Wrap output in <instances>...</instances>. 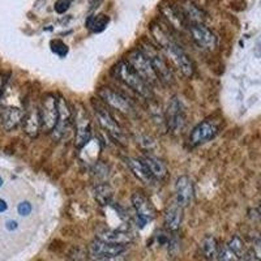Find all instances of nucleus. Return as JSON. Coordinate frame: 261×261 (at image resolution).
<instances>
[{"mask_svg":"<svg viewBox=\"0 0 261 261\" xmlns=\"http://www.w3.org/2000/svg\"><path fill=\"white\" fill-rule=\"evenodd\" d=\"M217 261H239V256L232 251L230 247L226 244L218 248V253H217Z\"/></svg>","mask_w":261,"mask_h":261,"instance_id":"obj_26","label":"nucleus"},{"mask_svg":"<svg viewBox=\"0 0 261 261\" xmlns=\"http://www.w3.org/2000/svg\"><path fill=\"white\" fill-rule=\"evenodd\" d=\"M137 144H140V145L145 149H151L153 146H154V140L148 136L139 137V139H137Z\"/></svg>","mask_w":261,"mask_h":261,"instance_id":"obj_30","label":"nucleus"},{"mask_svg":"<svg viewBox=\"0 0 261 261\" xmlns=\"http://www.w3.org/2000/svg\"><path fill=\"white\" fill-rule=\"evenodd\" d=\"M150 30L155 43L163 53V55L166 57V59L171 62V64L183 74L184 77H192L193 73H195V65H193L192 60L188 57L187 53L179 46L178 42L174 41L169 33L160 25L153 24Z\"/></svg>","mask_w":261,"mask_h":261,"instance_id":"obj_1","label":"nucleus"},{"mask_svg":"<svg viewBox=\"0 0 261 261\" xmlns=\"http://www.w3.org/2000/svg\"><path fill=\"white\" fill-rule=\"evenodd\" d=\"M167 129L174 135L181 134L187 124V118L184 113L183 105L176 97H172L167 105L166 110Z\"/></svg>","mask_w":261,"mask_h":261,"instance_id":"obj_7","label":"nucleus"},{"mask_svg":"<svg viewBox=\"0 0 261 261\" xmlns=\"http://www.w3.org/2000/svg\"><path fill=\"white\" fill-rule=\"evenodd\" d=\"M51 50H53V53H55L57 55H59V57L62 58L68 54V47H67V45H64V43H63L62 41H59V39L51 42Z\"/></svg>","mask_w":261,"mask_h":261,"instance_id":"obj_28","label":"nucleus"},{"mask_svg":"<svg viewBox=\"0 0 261 261\" xmlns=\"http://www.w3.org/2000/svg\"><path fill=\"white\" fill-rule=\"evenodd\" d=\"M193 199H195V188L191 178H188L187 175L179 176L175 183V202L184 209L192 204Z\"/></svg>","mask_w":261,"mask_h":261,"instance_id":"obj_13","label":"nucleus"},{"mask_svg":"<svg viewBox=\"0 0 261 261\" xmlns=\"http://www.w3.org/2000/svg\"><path fill=\"white\" fill-rule=\"evenodd\" d=\"M127 247L122 244H113L107 242L95 239L90 243L89 253L94 257H103V256H118L125 252Z\"/></svg>","mask_w":261,"mask_h":261,"instance_id":"obj_15","label":"nucleus"},{"mask_svg":"<svg viewBox=\"0 0 261 261\" xmlns=\"http://www.w3.org/2000/svg\"><path fill=\"white\" fill-rule=\"evenodd\" d=\"M110 18L107 17L106 15H97V16H90L88 20H86V27L92 29L93 32L99 33L107 27Z\"/></svg>","mask_w":261,"mask_h":261,"instance_id":"obj_24","label":"nucleus"},{"mask_svg":"<svg viewBox=\"0 0 261 261\" xmlns=\"http://www.w3.org/2000/svg\"><path fill=\"white\" fill-rule=\"evenodd\" d=\"M132 205L136 212L137 221L141 223V226H145L146 223L154 220V208H153L150 200L143 192H135L132 195Z\"/></svg>","mask_w":261,"mask_h":261,"instance_id":"obj_12","label":"nucleus"},{"mask_svg":"<svg viewBox=\"0 0 261 261\" xmlns=\"http://www.w3.org/2000/svg\"><path fill=\"white\" fill-rule=\"evenodd\" d=\"M220 132V123L214 119H205L204 122L196 125L190 135V144L192 146H199L208 143Z\"/></svg>","mask_w":261,"mask_h":261,"instance_id":"obj_9","label":"nucleus"},{"mask_svg":"<svg viewBox=\"0 0 261 261\" xmlns=\"http://www.w3.org/2000/svg\"><path fill=\"white\" fill-rule=\"evenodd\" d=\"M201 249L204 255L208 258H216L217 253H218V246H217V242L214 239V237L206 235L201 242Z\"/></svg>","mask_w":261,"mask_h":261,"instance_id":"obj_25","label":"nucleus"},{"mask_svg":"<svg viewBox=\"0 0 261 261\" xmlns=\"http://www.w3.org/2000/svg\"><path fill=\"white\" fill-rule=\"evenodd\" d=\"M93 107H94L95 110V116H97L98 123H99L101 127L109 134V136H110L114 141L120 144V145H125V144H127V139H125L124 132H123V129L120 128V125L116 123L114 116L111 115L105 107L98 106V105L95 103H93Z\"/></svg>","mask_w":261,"mask_h":261,"instance_id":"obj_6","label":"nucleus"},{"mask_svg":"<svg viewBox=\"0 0 261 261\" xmlns=\"http://www.w3.org/2000/svg\"><path fill=\"white\" fill-rule=\"evenodd\" d=\"M24 111L18 107H7L2 113V124L6 130H12L18 127L21 122H24Z\"/></svg>","mask_w":261,"mask_h":261,"instance_id":"obj_20","label":"nucleus"},{"mask_svg":"<svg viewBox=\"0 0 261 261\" xmlns=\"http://www.w3.org/2000/svg\"><path fill=\"white\" fill-rule=\"evenodd\" d=\"M125 62L134 68V71L139 74L140 77L143 79L149 86H157L160 85L161 81L158 79L157 73H155L153 65H151L150 60L146 58L145 54L140 48H134L125 55Z\"/></svg>","mask_w":261,"mask_h":261,"instance_id":"obj_4","label":"nucleus"},{"mask_svg":"<svg viewBox=\"0 0 261 261\" xmlns=\"http://www.w3.org/2000/svg\"><path fill=\"white\" fill-rule=\"evenodd\" d=\"M7 228L8 230H15V228H17V222L16 221H8L7 222Z\"/></svg>","mask_w":261,"mask_h":261,"instance_id":"obj_34","label":"nucleus"},{"mask_svg":"<svg viewBox=\"0 0 261 261\" xmlns=\"http://www.w3.org/2000/svg\"><path fill=\"white\" fill-rule=\"evenodd\" d=\"M92 261H125L124 253L118 256H103V257H94Z\"/></svg>","mask_w":261,"mask_h":261,"instance_id":"obj_31","label":"nucleus"},{"mask_svg":"<svg viewBox=\"0 0 261 261\" xmlns=\"http://www.w3.org/2000/svg\"><path fill=\"white\" fill-rule=\"evenodd\" d=\"M39 120H41V129L46 134H53L59 118V105L58 98L54 94H46L42 98L39 106Z\"/></svg>","mask_w":261,"mask_h":261,"instance_id":"obj_5","label":"nucleus"},{"mask_svg":"<svg viewBox=\"0 0 261 261\" xmlns=\"http://www.w3.org/2000/svg\"><path fill=\"white\" fill-rule=\"evenodd\" d=\"M2 184H3V180H2V178H0V187H2Z\"/></svg>","mask_w":261,"mask_h":261,"instance_id":"obj_37","label":"nucleus"},{"mask_svg":"<svg viewBox=\"0 0 261 261\" xmlns=\"http://www.w3.org/2000/svg\"><path fill=\"white\" fill-rule=\"evenodd\" d=\"M227 246L230 247V248H231L232 251L239 256V257H242V256L244 255V243L239 237L232 238L231 241L227 243Z\"/></svg>","mask_w":261,"mask_h":261,"instance_id":"obj_27","label":"nucleus"},{"mask_svg":"<svg viewBox=\"0 0 261 261\" xmlns=\"http://www.w3.org/2000/svg\"><path fill=\"white\" fill-rule=\"evenodd\" d=\"M24 130L30 137H37L41 130V120H39V110L37 107H32L29 113L24 116Z\"/></svg>","mask_w":261,"mask_h":261,"instance_id":"obj_22","label":"nucleus"},{"mask_svg":"<svg viewBox=\"0 0 261 261\" xmlns=\"http://www.w3.org/2000/svg\"><path fill=\"white\" fill-rule=\"evenodd\" d=\"M113 74L120 83L124 84L132 92L137 93L141 98H144L146 101L153 99L151 86H149L143 79L140 77L139 74L134 71V68L125 60H120V62L114 65Z\"/></svg>","mask_w":261,"mask_h":261,"instance_id":"obj_2","label":"nucleus"},{"mask_svg":"<svg viewBox=\"0 0 261 261\" xmlns=\"http://www.w3.org/2000/svg\"><path fill=\"white\" fill-rule=\"evenodd\" d=\"M74 128H76L74 145L77 148H83L89 143L92 137V122L83 105H77L74 113Z\"/></svg>","mask_w":261,"mask_h":261,"instance_id":"obj_8","label":"nucleus"},{"mask_svg":"<svg viewBox=\"0 0 261 261\" xmlns=\"http://www.w3.org/2000/svg\"><path fill=\"white\" fill-rule=\"evenodd\" d=\"M95 235H97V239H99V241L113 244L127 246L132 242V235L124 231H118V230H111V228H99V230H97Z\"/></svg>","mask_w":261,"mask_h":261,"instance_id":"obj_18","label":"nucleus"},{"mask_svg":"<svg viewBox=\"0 0 261 261\" xmlns=\"http://www.w3.org/2000/svg\"><path fill=\"white\" fill-rule=\"evenodd\" d=\"M258 212H260V214H261V201H260V205H258Z\"/></svg>","mask_w":261,"mask_h":261,"instance_id":"obj_36","label":"nucleus"},{"mask_svg":"<svg viewBox=\"0 0 261 261\" xmlns=\"http://www.w3.org/2000/svg\"><path fill=\"white\" fill-rule=\"evenodd\" d=\"M71 6V0H58L55 3V11L58 13H64Z\"/></svg>","mask_w":261,"mask_h":261,"instance_id":"obj_29","label":"nucleus"},{"mask_svg":"<svg viewBox=\"0 0 261 261\" xmlns=\"http://www.w3.org/2000/svg\"><path fill=\"white\" fill-rule=\"evenodd\" d=\"M140 46H141L140 50L143 51L146 55V58L150 60L151 65H153V68H154L161 84H163V85H171L174 83L172 71L170 68V65L167 64L166 58L163 57L161 51L158 50V46L153 45L151 42L148 41H141Z\"/></svg>","mask_w":261,"mask_h":261,"instance_id":"obj_3","label":"nucleus"},{"mask_svg":"<svg viewBox=\"0 0 261 261\" xmlns=\"http://www.w3.org/2000/svg\"><path fill=\"white\" fill-rule=\"evenodd\" d=\"M181 221H183V208L174 202L165 212V226L170 231H178Z\"/></svg>","mask_w":261,"mask_h":261,"instance_id":"obj_21","label":"nucleus"},{"mask_svg":"<svg viewBox=\"0 0 261 261\" xmlns=\"http://www.w3.org/2000/svg\"><path fill=\"white\" fill-rule=\"evenodd\" d=\"M255 255L256 257L261 260V241L256 242L255 243Z\"/></svg>","mask_w":261,"mask_h":261,"instance_id":"obj_33","label":"nucleus"},{"mask_svg":"<svg viewBox=\"0 0 261 261\" xmlns=\"http://www.w3.org/2000/svg\"><path fill=\"white\" fill-rule=\"evenodd\" d=\"M188 32H190L191 39L195 42L197 47L206 51H213L217 47V43H218L217 36L208 27H205V24L188 25Z\"/></svg>","mask_w":261,"mask_h":261,"instance_id":"obj_10","label":"nucleus"},{"mask_svg":"<svg viewBox=\"0 0 261 261\" xmlns=\"http://www.w3.org/2000/svg\"><path fill=\"white\" fill-rule=\"evenodd\" d=\"M93 196H94L95 201L101 206H107V205H110L113 202L114 190L111 188L110 184L99 183L93 190Z\"/></svg>","mask_w":261,"mask_h":261,"instance_id":"obj_23","label":"nucleus"},{"mask_svg":"<svg viewBox=\"0 0 261 261\" xmlns=\"http://www.w3.org/2000/svg\"><path fill=\"white\" fill-rule=\"evenodd\" d=\"M178 7L188 25L204 24L205 20H206V13L191 0H180Z\"/></svg>","mask_w":261,"mask_h":261,"instance_id":"obj_16","label":"nucleus"},{"mask_svg":"<svg viewBox=\"0 0 261 261\" xmlns=\"http://www.w3.org/2000/svg\"><path fill=\"white\" fill-rule=\"evenodd\" d=\"M97 95L101 98L102 101L110 107L115 109L119 113L124 115H132L135 113V109L127 98L123 97L122 94L114 92L110 88H99L97 92Z\"/></svg>","mask_w":261,"mask_h":261,"instance_id":"obj_11","label":"nucleus"},{"mask_svg":"<svg viewBox=\"0 0 261 261\" xmlns=\"http://www.w3.org/2000/svg\"><path fill=\"white\" fill-rule=\"evenodd\" d=\"M141 160L144 161V163H145L146 167H148L149 171H150V174L155 180H166L167 176H169V170H167L166 165L162 162V160L151 154H145Z\"/></svg>","mask_w":261,"mask_h":261,"instance_id":"obj_19","label":"nucleus"},{"mask_svg":"<svg viewBox=\"0 0 261 261\" xmlns=\"http://www.w3.org/2000/svg\"><path fill=\"white\" fill-rule=\"evenodd\" d=\"M7 211V202L4 200L0 199V212H6Z\"/></svg>","mask_w":261,"mask_h":261,"instance_id":"obj_35","label":"nucleus"},{"mask_svg":"<svg viewBox=\"0 0 261 261\" xmlns=\"http://www.w3.org/2000/svg\"><path fill=\"white\" fill-rule=\"evenodd\" d=\"M58 105H59V118H58L57 127L53 130L54 140H60L64 137V135L68 132L69 123L72 119L71 107L68 106L64 98H59Z\"/></svg>","mask_w":261,"mask_h":261,"instance_id":"obj_14","label":"nucleus"},{"mask_svg":"<svg viewBox=\"0 0 261 261\" xmlns=\"http://www.w3.org/2000/svg\"><path fill=\"white\" fill-rule=\"evenodd\" d=\"M125 163H127V166L129 167L130 171H132V174H134L141 183L153 184V181H155V179L153 178V175L150 174V171H149V169L146 167V165L144 163L143 160L135 157H127L125 158Z\"/></svg>","mask_w":261,"mask_h":261,"instance_id":"obj_17","label":"nucleus"},{"mask_svg":"<svg viewBox=\"0 0 261 261\" xmlns=\"http://www.w3.org/2000/svg\"><path fill=\"white\" fill-rule=\"evenodd\" d=\"M30 212H32V206H30V204L28 201L21 202V204L18 205V213H20L21 216H28Z\"/></svg>","mask_w":261,"mask_h":261,"instance_id":"obj_32","label":"nucleus"}]
</instances>
